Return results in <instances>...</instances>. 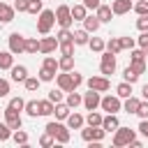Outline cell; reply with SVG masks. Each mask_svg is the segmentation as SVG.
I'll return each instance as SVG.
<instances>
[{
  "label": "cell",
  "mask_w": 148,
  "mask_h": 148,
  "mask_svg": "<svg viewBox=\"0 0 148 148\" xmlns=\"http://www.w3.org/2000/svg\"><path fill=\"white\" fill-rule=\"evenodd\" d=\"M56 37H58V42H69V39H74V32L69 28H60Z\"/></svg>",
  "instance_id": "e575fe53"
},
{
  "label": "cell",
  "mask_w": 148,
  "mask_h": 148,
  "mask_svg": "<svg viewBox=\"0 0 148 148\" xmlns=\"http://www.w3.org/2000/svg\"><path fill=\"white\" fill-rule=\"evenodd\" d=\"M39 83H42V79H35V76H28V79L23 81L25 90H30V92H32V90H37V88H39Z\"/></svg>",
  "instance_id": "8d00e7d4"
},
{
  "label": "cell",
  "mask_w": 148,
  "mask_h": 148,
  "mask_svg": "<svg viewBox=\"0 0 148 148\" xmlns=\"http://www.w3.org/2000/svg\"><path fill=\"white\" fill-rule=\"evenodd\" d=\"M5 123L12 127V130H21V125H23V118H21V111H16V109H12V106H7L5 111Z\"/></svg>",
  "instance_id": "52a82bcc"
},
{
  "label": "cell",
  "mask_w": 148,
  "mask_h": 148,
  "mask_svg": "<svg viewBox=\"0 0 148 148\" xmlns=\"http://www.w3.org/2000/svg\"><path fill=\"white\" fill-rule=\"evenodd\" d=\"M42 67H46V69H51V72L60 69V67H58V60H56L53 56H46V58H44V62H42Z\"/></svg>",
  "instance_id": "ab89813d"
},
{
  "label": "cell",
  "mask_w": 148,
  "mask_h": 148,
  "mask_svg": "<svg viewBox=\"0 0 148 148\" xmlns=\"http://www.w3.org/2000/svg\"><path fill=\"white\" fill-rule=\"evenodd\" d=\"M42 9H44L42 0H30V2H28V12H30V14H39Z\"/></svg>",
  "instance_id": "7bdbcfd3"
},
{
  "label": "cell",
  "mask_w": 148,
  "mask_h": 148,
  "mask_svg": "<svg viewBox=\"0 0 148 148\" xmlns=\"http://www.w3.org/2000/svg\"><path fill=\"white\" fill-rule=\"evenodd\" d=\"M95 14H97V18H99L102 23H109L111 16H113V9H111L109 5H99V7L95 9Z\"/></svg>",
  "instance_id": "e0dca14e"
},
{
  "label": "cell",
  "mask_w": 148,
  "mask_h": 148,
  "mask_svg": "<svg viewBox=\"0 0 148 148\" xmlns=\"http://www.w3.org/2000/svg\"><path fill=\"white\" fill-rule=\"evenodd\" d=\"M102 118H104V116H99L97 111H90V113H88V118H86V123H88V125H92V127H97V125H102Z\"/></svg>",
  "instance_id": "74e56055"
},
{
  "label": "cell",
  "mask_w": 148,
  "mask_h": 148,
  "mask_svg": "<svg viewBox=\"0 0 148 148\" xmlns=\"http://www.w3.org/2000/svg\"><path fill=\"white\" fill-rule=\"evenodd\" d=\"M99 106H102L106 113H118V111L123 109V102H120L118 95H106V97H102Z\"/></svg>",
  "instance_id": "8992f818"
},
{
  "label": "cell",
  "mask_w": 148,
  "mask_h": 148,
  "mask_svg": "<svg viewBox=\"0 0 148 148\" xmlns=\"http://www.w3.org/2000/svg\"><path fill=\"white\" fill-rule=\"evenodd\" d=\"M14 7H9L7 2H0V23H9V21H14Z\"/></svg>",
  "instance_id": "2e32d148"
},
{
  "label": "cell",
  "mask_w": 148,
  "mask_h": 148,
  "mask_svg": "<svg viewBox=\"0 0 148 148\" xmlns=\"http://www.w3.org/2000/svg\"><path fill=\"white\" fill-rule=\"evenodd\" d=\"M53 76H56V72H51V69H46V67L39 69V79H42V81H53Z\"/></svg>",
  "instance_id": "7dc6e473"
},
{
  "label": "cell",
  "mask_w": 148,
  "mask_h": 148,
  "mask_svg": "<svg viewBox=\"0 0 148 148\" xmlns=\"http://www.w3.org/2000/svg\"><path fill=\"white\" fill-rule=\"evenodd\" d=\"M58 88H60L62 92H72V90H76V83H74V79H72V72L58 74Z\"/></svg>",
  "instance_id": "30bf717a"
},
{
  "label": "cell",
  "mask_w": 148,
  "mask_h": 148,
  "mask_svg": "<svg viewBox=\"0 0 148 148\" xmlns=\"http://www.w3.org/2000/svg\"><path fill=\"white\" fill-rule=\"evenodd\" d=\"M53 109H56V106H53L51 99H42V102H39V116H51Z\"/></svg>",
  "instance_id": "f1b7e54d"
},
{
  "label": "cell",
  "mask_w": 148,
  "mask_h": 148,
  "mask_svg": "<svg viewBox=\"0 0 148 148\" xmlns=\"http://www.w3.org/2000/svg\"><path fill=\"white\" fill-rule=\"evenodd\" d=\"M7 95H9V81L0 79V97H7Z\"/></svg>",
  "instance_id": "db71d44e"
},
{
  "label": "cell",
  "mask_w": 148,
  "mask_h": 148,
  "mask_svg": "<svg viewBox=\"0 0 148 148\" xmlns=\"http://www.w3.org/2000/svg\"><path fill=\"white\" fill-rule=\"evenodd\" d=\"M120 44H123V49H134V37H120Z\"/></svg>",
  "instance_id": "11a10c76"
},
{
  "label": "cell",
  "mask_w": 148,
  "mask_h": 148,
  "mask_svg": "<svg viewBox=\"0 0 148 148\" xmlns=\"http://www.w3.org/2000/svg\"><path fill=\"white\" fill-rule=\"evenodd\" d=\"M130 67H132V69L141 76V74L146 72V60H130Z\"/></svg>",
  "instance_id": "60d3db41"
},
{
  "label": "cell",
  "mask_w": 148,
  "mask_h": 148,
  "mask_svg": "<svg viewBox=\"0 0 148 148\" xmlns=\"http://www.w3.org/2000/svg\"><path fill=\"white\" fill-rule=\"evenodd\" d=\"M12 134H14V130H12L7 123H0V141H7Z\"/></svg>",
  "instance_id": "b9f144b4"
},
{
  "label": "cell",
  "mask_w": 148,
  "mask_h": 148,
  "mask_svg": "<svg viewBox=\"0 0 148 148\" xmlns=\"http://www.w3.org/2000/svg\"><path fill=\"white\" fill-rule=\"evenodd\" d=\"M49 99H51L53 104H58V102H62V90H56V88H53V90L49 92Z\"/></svg>",
  "instance_id": "681fc988"
},
{
  "label": "cell",
  "mask_w": 148,
  "mask_h": 148,
  "mask_svg": "<svg viewBox=\"0 0 148 148\" xmlns=\"http://www.w3.org/2000/svg\"><path fill=\"white\" fill-rule=\"evenodd\" d=\"M116 95H118L120 99L130 97V95H132V83H130V81H123V83H118V86H116Z\"/></svg>",
  "instance_id": "cb8c5ba5"
},
{
  "label": "cell",
  "mask_w": 148,
  "mask_h": 148,
  "mask_svg": "<svg viewBox=\"0 0 148 148\" xmlns=\"http://www.w3.org/2000/svg\"><path fill=\"white\" fill-rule=\"evenodd\" d=\"M72 79H74V83H76V88H79V86L83 83V76H81L79 72H72Z\"/></svg>",
  "instance_id": "94428289"
},
{
  "label": "cell",
  "mask_w": 148,
  "mask_h": 148,
  "mask_svg": "<svg viewBox=\"0 0 148 148\" xmlns=\"http://www.w3.org/2000/svg\"><path fill=\"white\" fill-rule=\"evenodd\" d=\"M83 5H86L88 9H97V7L102 5V2H99V0H83Z\"/></svg>",
  "instance_id": "91938a15"
},
{
  "label": "cell",
  "mask_w": 148,
  "mask_h": 148,
  "mask_svg": "<svg viewBox=\"0 0 148 148\" xmlns=\"http://www.w3.org/2000/svg\"><path fill=\"white\" fill-rule=\"evenodd\" d=\"M60 125H62V123H49V125H46V132H49V134H53V136H56V132H58V130H60Z\"/></svg>",
  "instance_id": "680465c9"
},
{
  "label": "cell",
  "mask_w": 148,
  "mask_h": 148,
  "mask_svg": "<svg viewBox=\"0 0 148 148\" xmlns=\"http://www.w3.org/2000/svg\"><path fill=\"white\" fill-rule=\"evenodd\" d=\"M132 139H134V130H130V127H118L116 134H113V146H116V148H120V146H130Z\"/></svg>",
  "instance_id": "7a4b0ae2"
},
{
  "label": "cell",
  "mask_w": 148,
  "mask_h": 148,
  "mask_svg": "<svg viewBox=\"0 0 148 148\" xmlns=\"http://www.w3.org/2000/svg\"><path fill=\"white\" fill-rule=\"evenodd\" d=\"M28 116H32V118H37L39 116V102L37 99H30V102H25V109H23Z\"/></svg>",
  "instance_id": "4316f807"
},
{
  "label": "cell",
  "mask_w": 148,
  "mask_h": 148,
  "mask_svg": "<svg viewBox=\"0 0 148 148\" xmlns=\"http://www.w3.org/2000/svg\"><path fill=\"white\" fill-rule=\"evenodd\" d=\"M9 51H12L14 56L25 51V37H23L21 32H12V35H9Z\"/></svg>",
  "instance_id": "ba28073f"
},
{
  "label": "cell",
  "mask_w": 148,
  "mask_h": 148,
  "mask_svg": "<svg viewBox=\"0 0 148 148\" xmlns=\"http://www.w3.org/2000/svg\"><path fill=\"white\" fill-rule=\"evenodd\" d=\"M99 102H102V97H99L97 90H90V92L83 95V106H86L88 111H95V109L99 106Z\"/></svg>",
  "instance_id": "8fae6325"
},
{
  "label": "cell",
  "mask_w": 148,
  "mask_h": 148,
  "mask_svg": "<svg viewBox=\"0 0 148 148\" xmlns=\"http://www.w3.org/2000/svg\"><path fill=\"white\" fill-rule=\"evenodd\" d=\"M136 116L139 118H148V99H141V104L136 109Z\"/></svg>",
  "instance_id": "bcb514c9"
},
{
  "label": "cell",
  "mask_w": 148,
  "mask_h": 148,
  "mask_svg": "<svg viewBox=\"0 0 148 148\" xmlns=\"http://www.w3.org/2000/svg\"><path fill=\"white\" fill-rule=\"evenodd\" d=\"M74 46H76V44H74V39H69V42H60V46H58V49H60V53H62V56H74Z\"/></svg>",
  "instance_id": "1f68e13d"
},
{
  "label": "cell",
  "mask_w": 148,
  "mask_h": 148,
  "mask_svg": "<svg viewBox=\"0 0 148 148\" xmlns=\"http://www.w3.org/2000/svg\"><path fill=\"white\" fill-rule=\"evenodd\" d=\"M136 28H139L141 32H146V30H148V14L139 16V21H136Z\"/></svg>",
  "instance_id": "f907efd6"
},
{
  "label": "cell",
  "mask_w": 148,
  "mask_h": 148,
  "mask_svg": "<svg viewBox=\"0 0 148 148\" xmlns=\"http://www.w3.org/2000/svg\"><path fill=\"white\" fill-rule=\"evenodd\" d=\"M53 113H56V118H58V120H67V116L72 113V106H69L67 102H65V104H62V102H58V104H56V109H53Z\"/></svg>",
  "instance_id": "ac0fdd59"
},
{
  "label": "cell",
  "mask_w": 148,
  "mask_h": 148,
  "mask_svg": "<svg viewBox=\"0 0 148 148\" xmlns=\"http://www.w3.org/2000/svg\"><path fill=\"white\" fill-rule=\"evenodd\" d=\"M7 106H12V109H16V111H23V109H25V102H23L21 97H12Z\"/></svg>",
  "instance_id": "f6af8a7d"
},
{
  "label": "cell",
  "mask_w": 148,
  "mask_h": 148,
  "mask_svg": "<svg viewBox=\"0 0 148 148\" xmlns=\"http://www.w3.org/2000/svg\"><path fill=\"white\" fill-rule=\"evenodd\" d=\"M56 141H58V143H67V141H69V130H67L65 125H60V130L56 132Z\"/></svg>",
  "instance_id": "836d02e7"
},
{
  "label": "cell",
  "mask_w": 148,
  "mask_h": 148,
  "mask_svg": "<svg viewBox=\"0 0 148 148\" xmlns=\"http://www.w3.org/2000/svg\"><path fill=\"white\" fill-rule=\"evenodd\" d=\"M58 67H60L62 72H72V69H74V56H62V58L58 60Z\"/></svg>",
  "instance_id": "484cf974"
},
{
  "label": "cell",
  "mask_w": 148,
  "mask_h": 148,
  "mask_svg": "<svg viewBox=\"0 0 148 148\" xmlns=\"http://www.w3.org/2000/svg\"><path fill=\"white\" fill-rule=\"evenodd\" d=\"M132 9H134V12L139 14V16H143V14H148V0H139V2H136V5L132 7Z\"/></svg>",
  "instance_id": "ee69618b"
},
{
  "label": "cell",
  "mask_w": 148,
  "mask_h": 148,
  "mask_svg": "<svg viewBox=\"0 0 148 148\" xmlns=\"http://www.w3.org/2000/svg\"><path fill=\"white\" fill-rule=\"evenodd\" d=\"M139 104H141V99H139V97H134V95H130V97H125V104H123V109H125L127 113H136Z\"/></svg>",
  "instance_id": "7402d4cb"
},
{
  "label": "cell",
  "mask_w": 148,
  "mask_h": 148,
  "mask_svg": "<svg viewBox=\"0 0 148 148\" xmlns=\"http://www.w3.org/2000/svg\"><path fill=\"white\" fill-rule=\"evenodd\" d=\"M25 79H28V67L25 65H14L12 67V81H16V83L21 81L23 83Z\"/></svg>",
  "instance_id": "5bb4252c"
},
{
  "label": "cell",
  "mask_w": 148,
  "mask_h": 148,
  "mask_svg": "<svg viewBox=\"0 0 148 148\" xmlns=\"http://www.w3.org/2000/svg\"><path fill=\"white\" fill-rule=\"evenodd\" d=\"M88 35H90V32H88L86 28H83V30H74V44H76V46L88 44V42H90V37H88Z\"/></svg>",
  "instance_id": "d4e9b609"
},
{
  "label": "cell",
  "mask_w": 148,
  "mask_h": 148,
  "mask_svg": "<svg viewBox=\"0 0 148 148\" xmlns=\"http://www.w3.org/2000/svg\"><path fill=\"white\" fill-rule=\"evenodd\" d=\"M67 104H69L72 109H76L79 104H83V97H81L79 92H74V90H72V92H67Z\"/></svg>",
  "instance_id": "d6a6232c"
},
{
  "label": "cell",
  "mask_w": 148,
  "mask_h": 148,
  "mask_svg": "<svg viewBox=\"0 0 148 148\" xmlns=\"http://www.w3.org/2000/svg\"><path fill=\"white\" fill-rule=\"evenodd\" d=\"M37 51H39V39L25 37V53H37Z\"/></svg>",
  "instance_id": "4dcf8cb0"
},
{
  "label": "cell",
  "mask_w": 148,
  "mask_h": 148,
  "mask_svg": "<svg viewBox=\"0 0 148 148\" xmlns=\"http://www.w3.org/2000/svg\"><path fill=\"white\" fill-rule=\"evenodd\" d=\"M88 46H90V49H92L95 53H102V51L106 49V44H104V42H102L99 37H90V42H88Z\"/></svg>",
  "instance_id": "f546056e"
},
{
  "label": "cell",
  "mask_w": 148,
  "mask_h": 148,
  "mask_svg": "<svg viewBox=\"0 0 148 148\" xmlns=\"http://www.w3.org/2000/svg\"><path fill=\"white\" fill-rule=\"evenodd\" d=\"M12 67H14V53L0 51V69H12Z\"/></svg>",
  "instance_id": "44dd1931"
},
{
  "label": "cell",
  "mask_w": 148,
  "mask_h": 148,
  "mask_svg": "<svg viewBox=\"0 0 148 148\" xmlns=\"http://www.w3.org/2000/svg\"><path fill=\"white\" fill-rule=\"evenodd\" d=\"M12 139H14L16 143H21V146H25V143H28V132H23V130H14V134H12Z\"/></svg>",
  "instance_id": "f35d334b"
},
{
  "label": "cell",
  "mask_w": 148,
  "mask_h": 148,
  "mask_svg": "<svg viewBox=\"0 0 148 148\" xmlns=\"http://www.w3.org/2000/svg\"><path fill=\"white\" fill-rule=\"evenodd\" d=\"M58 46H60L58 37H42V39H39V51H42V53H53Z\"/></svg>",
  "instance_id": "7c38bea8"
},
{
  "label": "cell",
  "mask_w": 148,
  "mask_h": 148,
  "mask_svg": "<svg viewBox=\"0 0 148 148\" xmlns=\"http://www.w3.org/2000/svg\"><path fill=\"white\" fill-rule=\"evenodd\" d=\"M53 139H56V136L46 132V134H42V136H39V143H42L44 148H49V146H53Z\"/></svg>",
  "instance_id": "c3c4849f"
},
{
  "label": "cell",
  "mask_w": 148,
  "mask_h": 148,
  "mask_svg": "<svg viewBox=\"0 0 148 148\" xmlns=\"http://www.w3.org/2000/svg\"><path fill=\"white\" fill-rule=\"evenodd\" d=\"M99 72L104 74V76H109V74H113L116 72V53H111V51H102V62H99Z\"/></svg>",
  "instance_id": "5b68a950"
},
{
  "label": "cell",
  "mask_w": 148,
  "mask_h": 148,
  "mask_svg": "<svg viewBox=\"0 0 148 148\" xmlns=\"http://www.w3.org/2000/svg\"><path fill=\"white\" fill-rule=\"evenodd\" d=\"M106 51H111V53H120V51H123L120 37H111V39L106 42Z\"/></svg>",
  "instance_id": "83f0119b"
},
{
  "label": "cell",
  "mask_w": 148,
  "mask_h": 148,
  "mask_svg": "<svg viewBox=\"0 0 148 148\" xmlns=\"http://www.w3.org/2000/svg\"><path fill=\"white\" fill-rule=\"evenodd\" d=\"M86 16H88V7H86L83 2H81V5H74V7H72V18H74V21H83Z\"/></svg>",
  "instance_id": "603a6c76"
},
{
  "label": "cell",
  "mask_w": 148,
  "mask_h": 148,
  "mask_svg": "<svg viewBox=\"0 0 148 148\" xmlns=\"http://www.w3.org/2000/svg\"><path fill=\"white\" fill-rule=\"evenodd\" d=\"M130 60H146V51H143V49L132 51V53H130Z\"/></svg>",
  "instance_id": "f5cc1de1"
},
{
  "label": "cell",
  "mask_w": 148,
  "mask_h": 148,
  "mask_svg": "<svg viewBox=\"0 0 148 148\" xmlns=\"http://www.w3.org/2000/svg\"><path fill=\"white\" fill-rule=\"evenodd\" d=\"M86 83H88V88H90V90H97V92H106V90L111 88V83H109V79H106V76H90Z\"/></svg>",
  "instance_id": "9c48e42d"
},
{
  "label": "cell",
  "mask_w": 148,
  "mask_h": 148,
  "mask_svg": "<svg viewBox=\"0 0 148 148\" xmlns=\"http://www.w3.org/2000/svg\"><path fill=\"white\" fill-rule=\"evenodd\" d=\"M141 95H143V99H148V83L141 88Z\"/></svg>",
  "instance_id": "6125c7cd"
},
{
  "label": "cell",
  "mask_w": 148,
  "mask_h": 148,
  "mask_svg": "<svg viewBox=\"0 0 148 148\" xmlns=\"http://www.w3.org/2000/svg\"><path fill=\"white\" fill-rule=\"evenodd\" d=\"M123 79H125V81H130V83H136V81H139V74L127 65V67H125V72H123Z\"/></svg>",
  "instance_id": "d590c367"
},
{
  "label": "cell",
  "mask_w": 148,
  "mask_h": 148,
  "mask_svg": "<svg viewBox=\"0 0 148 148\" xmlns=\"http://www.w3.org/2000/svg\"><path fill=\"white\" fill-rule=\"evenodd\" d=\"M56 23H58L60 28H69V25L74 23V18H72V7L60 5V7L56 9Z\"/></svg>",
  "instance_id": "3957f363"
},
{
  "label": "cell",
  "mask_w": 148,
  "mask_h": 148,
  "mask_svg": "<svg viewBox=\"0 0 148 148\" xmlns=\"http://www.w3.org/2000/svg\"><path fill=\"white\" fill-rule=\"evenodd\" d=\"M139 132L148 139V118H141V123H139Z\"/></svg>",
  "instance_id": "6f0895ef"
},
{
  "label": "cell",
  "mask_w": 148,
  "mask_h": 148,
  "mask_svg": "<svg viewBox=\"0 0 148 148\" xmlns=\"http://www.w3.org/2000/svg\"><path fill=\"white\" fill-rule=\"evenodd\" d=\"M136 42H139V46H141V49L146 51V56H148V30H146V32H141V37H139Z\"/></svg>",
  "instance_id": "816d5d0a"
},
{
  "label": "cell",
  "mask_w": 148,
  "mask_h": 148,
  "mask_svg": "<svg viewBox=\"0 0 148 148\" xmlns=\"http://www.w3.org/2000/svg\"><path fill=\"white\" fill-rule=\"evenodd\" d=\"M104 134H106V130L102 127V125H97V127H92V125H88L86 130L81 127V136H83V141H102L104 139Z\"/></svg>",
  "instance_id": "277c9868"
},
{
  "label": "cell",
  "mask_w": 148,
  "mask_h": 148,
  "mask_svg": "<svg viewBox=\"0 0 148 148\" xmlns=\"http://www.w3.org/2000/svg\"><path fill=\"white\" fill-rule=\"evenodd\" d=\"M53 23H56V12L42 9L39 12V18H37V32L39 35H49L51 28H53Z\"/></svg>",
  "instance_id": "6da1fadb"
},
{
  "label": "cell",
  "mask_w": 148,
  "mask_h": 148,
  "mask_svg": "<svg viewBox=\"0 0 148 148\" xmlns=\"http://www.w3.org/2000/svg\"><path fill=\"white\" fill-rule=\"evenodd\" d=\"M28 2H30V0H16V2H14V9H16V12H28Z\"/></svg>",
  "instance_id": "9f6ffc18"
},
{
  "label": "cell",
  "mask_w": 148,
  "mask_h": 148,
  "mask_svg": "<svg viewBox=\"0 0 148 148\" xmlns=\"http://www.w3.org/2000/svg\"><path fill=\"white\" fill-rule=\"evenodd\" d=\"M102 127H104L106 132H116V130L120 127V123H118L116 113H109V116H104V118H102Z\"/></svg>",
  "instance_id": "9a60e30c"
},
{
  "label": "cell",
  "mask_w": 148,
  "mask_h": 148,
  "mask_svg": "<svg viewBox=\"0 0 148 148\" xmlns=\"http://www.w3.org/2000/svg\"><path fill=\"white\" fill-rule=\"evenodd\" d=\"M132 7H134V5H132V0H113V5H111V9H113V14H116V16L127 14Z\"/></svg>",
  "instance_id": "4fadbf2b"
},
{
  "label": "cell",
  "mask_w": 148,
  "mask_h": 148,
  "mask_svg": "<svg viewBox=\"0 0 148 148\" xmlns=\"http://www.w3.org/2000/svg\"><path fill=\"white\" fill-rule=\"evenodd\" d=\"M99 25H102V21L97 18V14H95V16H86V18H83V28H86L88 32H97V30H99Z\"/></svg>",
  "instance_id": "ffe728a7"
},
{
  "label": "cell",
  "mask_w": 148,
  "mask_h": 148,
  "mask_svg": "<svg viewBox=\"0 0 148 148\" xmlns=\"http://www.w3.org/2000/svg\"><path fill=\"white\" fill-rule=\"evenodd\" d=\"M83 123H86V120H83V116H81V113H76V111L67 116V127H69V130H81V127H83Z\"/></svg>",
  "instance_id": "d6986e66"
}]
</instances>
